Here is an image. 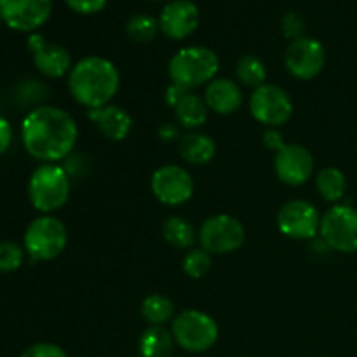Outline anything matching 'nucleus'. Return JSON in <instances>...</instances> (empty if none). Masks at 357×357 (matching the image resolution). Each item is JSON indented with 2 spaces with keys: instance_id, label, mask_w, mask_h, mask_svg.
Returning <instances> with one entry per match:
<instances>
[{
  "instance_id": "f257e3e1",
  "label": "nucleus",
  "mask_w": 357,
  "mask_h": 357,
  "mask_svg": "<svg viewBox=\"0 0 357 357\" xmlns=\"http://www.w3.org/2000/svg\"><path fill=\"white\" fill-rule=\"evenodd\" d=\"M79 128L68 112L58 107H37L21 122L23 146L44 164L65 160L75 149Z\"/></svg>"
},
{
  "instance_id": "f03ea898",
  "label": "nucleus",
  "mask_w": 357,
  "mask_h": 357,
  "mask_svg": "<svg viewBox=\"0 0 357 357\" xmlns=\"http://www.w3.org/2000/svg\"><path fill=\"white\" fill-rule=\"evenodd\" d=\"M121 86L119 70L110 59L87 56L75 63L68 73V89L77 103L87 110L110 105Z\"/></svg>"
},
{
  "instance_id": "7ed1b4c3",
  "label": "nucleus",
  "mask_w": 357,
  "mask_h": 357,
  "mask_svg": "<svg viewBox=\"0 0 357 357\" xmlns=\"http://www.w3.org/2000/svg\"><path fill=\"white\" fill-rule=\"evenodd\" d=\"M220 59L215 51L202 45L183 47L171 58L169 77L173 84L192 91L215 80Z\"/></svg>"
},
{
  "instance_id": "20e7f679",
  "label": "nucleus",
  "mask_w": 357,
  "mask_h": 357,
  "mask_svg": "<svg viewBox=\"0 0 357 357\" xmlns=\"http://www.w3.org/2000/svg\"><path fill=\"white\" fill-rule=\"evenodd\" d=\"M28 197L37 211L54 213L68 202L70 176L58 164H42L28 181Z\"/></svg>"
},
{
  "instance_id": "39448f33",
  "label": "nucleus",
  "mask_w": 357,
  "mask_h": 357,
  "mask_svg": "<svg viewBox=\"0 0 357 357\" xmlns=\"http://www.w3.org/2000/svg\"><path fill=\"white\" fill-rule=\"evenodd\" d=\"M24 251L35 261L58 258L68 244V232L61 220L51 215L35 218L24 232Z\"/></svg>"
},
{
  "instance_id": "423d86ee",
  "label": "nucleus",
  "mask_w": 357,
  "mask_h": 357,
  "mask_svg": "<svg viewBox=\"0 0 357 357\" xmlns=\"http://www.w3.org/2000/svg\"><path fill=\"white\" fill-rule=\"evenodd\" d=\"M171 333L181 349L197 354V352L209 351L216 344L220 328L209 314L187 309L173 319Z\"/></svg>"
},
{
  "instance_id": "0eeeda50",
  "label": "nucleus",
  "mask_w": 357,
  "mask_h": 357,
  "mask_svg": "<svg viewBox=\"0 0 357 357\" xmlns=\"http://www.w3.org/2000/svg\"><path fill=\"white\" fill-rule=\"evenodd\" d=\"M321 239L338 253H357V209L337 204L321 216Z\"/></svg>"
},
{
  "instance_id": "6e6552de",
  "label": "nucleus",
  "mask_w": 357,
  "mask_h": 357,
  "mask_svg": "<svg viewBox=\"0 0 357 357\" xmlns=\"http://www.w3.org/2000/svg\"><path fill=\"white\" fill-rule=\"evenodd\" d=\"M246 241L243 223L230 215H216L206 220L199 230V243L209 255H229Z\"/></svg>"
},
{
  "instance_id": "1a4fd4ad",
  "label": "nucleus",
  "mask_w": 357,
  "mask_h": 357,
  "mask_svg": "<svg viewBox=\"0 0 357 357\" xmlns=\"http://www.w3.org/2000/svg\"><path fill=\"white\" fill-rule=\"evenodd\" d=\"M250 110L255 121L267 128H279L293 115V101L282 87L264 84L253 91L250 98Z\"/></svg>"
},
{
  "instance_id": "9d476101",
  "label": "nucleus",
  "mask_w": 357,
  "mask_h": 357,
  "mask_svg": "<svg viewBox=\"0 0 357 357\" xmlns=\"http://www.w3.org/2000/svg\"><path fill=\"white\" fill-rule=\"evenodd\" d=\"M278 227L282 236L296 241H309L319 234L321 216L316 206L303 199L289 201L279 209Z\"/></svg>"
},
{
  "instance_id": "9b49d317",
  "label": "nucleus",
  "mask_w": 357,
  "mask_h": 357,
  "mask_svg": "<svg viewBox=\"0 0 357 357\" xmlns=\"http://www.w3.org/2000/svg\"><path fill=\"white\" fill-rule=\"evenodd\" d=\"M284 65L293 77L300 80H312L323 72L326 65V51L319 40L310 37L289 42L284 54Z\"/></svg>"
},
{
  "instance_id": "f8f14e48",
  "label": "nucleus",
  "mask_w": 357,
  "mask_h": 357,
  "mask_svg": "<svg viewBox=\"0 0 357 357\" xmlns=\"http://www.w3.org/2000/svg\"><path fill=\"white\" fill-rule=\"evenodd\" d=\"M152 192L166 206H181L194 195V180L185 167L176 164L160 166L152 174Z\"/></svg>"
},
{
  "instance_id": "ddd939ff",
  "label": "nucleus",
  "mask_w": 357,
  "mask_h": 357,
  "mask_svg": "<svg viewBox=\"0 0 357 357\" xmlns=\"http://www.w3.org/2000/svg\"><path fill=\"white\" fill-rule=\"evenodd\" d=\"M52 0H0L2 21L16 31H35L49 20Z\"/></svg>"
},
{
  "instance_id": "4468645a",
  "label": "nucleus",
  "mask_w": 357,
  "mask_h": 357,
  "mask_svg": "<svg viewBox=\"0 0 357 357\" xmlns=\"http://www.w3.org/2000/svg\"><path fill=\"white\" fill-rule=\"evenodd\" d=\"M274 169L279 180L289 187H300L310 180L314 173V157L298 143L282 145L275 152Z\"/></svg>"
},
{
  "instance_id": "2eb2a0df",
  "label": "nucleus",
  "mask_w": 357,
  "mask_h": 357,
  "mask_svg": "<svg viewBox=\"0 0 357 357\" xmlns=\"http://www.w3.org/2000/svg\"><path fill=\"white\" fill-rule=\"evenodd\" d=\"M28 49L33 54L35 68L49 79H59L72 72V58L63 45L47 42L40 33L28 37Z\"/></svg>"
},
{
  "instance_id": "dca6fc26",
  "label": "nucleus",
  "mask_w": 357,
  "mask_h": 357,
  "mask_svg": "<svg viewBox=\"0 0 357 357\" xmlns=\"http://www.w3.org/2000/svg\"><path fill=\"white\" fill-rule=\"evenodd\" d=\"M199 20L201 14L192 0H173L160 10L159 26L166 37L183 40L197 30Z\"/></svg>"
},
{
  "instance_id": "f3484780",
  "label": "nucleus",
  "mask_w": 357,
  "mask_h": 357,
  "mask_svg": "<svg viewBox=\"0 0 357 357\" xmlns=\"http://www.w3.org/2000/svg\"><path fill=\"white\" fill-rule=\"evenodd\" d=\"M87 117L110 142H122L128 138L132 129L131 115L117 105L110 103L100 108H91L87 110Z\"/></svg>"
},
{
  "instance_id": "a211bd4d",
  "label": "nucleus",
  "mask_w": 357,
  "mask_h": 357,
  "mask_svg": "<svg viewBox=\"0 0 357 357\" xmlns=\"http://www.w3.org/2000/svg\"><path fill=\"white\" fill-rule=\"evenodd\" d=\"M204 101L215 114L230 115L243 105V91L234 80L215 79L206 87Z\"/></svg>"
},
{
  "instance_id": "6ab92c4d",
  "label": "nucleus",
  "mask_w": 357,
  "mask_h": 357,
  "mask_svg": "<svg viewBox=\"0 0 357 357\" xmlns=\"http://www.w3.org/2000/svg\"><path fill=\"white\" fill-rule=\"evenodd\" d=\"M180 153L192 166H204L216 155V143L202 132H188L180 139Z\"/></svg>"
},
{
  "instance_id": "aec40b11",
  "label": "nucleus",
  "mask_w": 357,
  "mask_h": 357,
  "mask_svg": "<svg viewBox=\"0 0 357 357\" xmlns=\"http://www.w3.org/2000/svg\"><path fill=\"white\" fill-rule=\"evenodd\" d=\"M174 337L164 326H150L143 331L138 342L142 357H171L174 351Z\"/></svg>"
},
{
  "instance_id": "412c9836",
  "label": "nucleus",
  "mask_w": 357,
  "mask_h": 357,
  "mask_svg": "<svg viewBox=\"0 0 357 357\" xmlns=\"http://www.w3.org/2000/svg\"><path fill=\"white\" fill-rule=\"evenodd\" d=\"M208 105H206L204 98L195 96V94L188 93L183 100L178 103L174 108L176 114V121L181 128L185 129H197L206 124L208 121Z\"/></svg>"
},
{
  "instance_id": "4be33fe9",
  "label": "nucleus",
  "mask_w": 357,
  "mask_h": 357,
  "mask_svg": "<svg viewBox=\"0 0 357 357\" xmlns=\"http://www.w3.org/2000/svg\"><path fill=\"white\" fill-rule=\"evenodd\" d=\"M164 241L174 250H190L195 244V229L183 216H169L162 225Z\"/></svg>"
},
{
  "instance_id": "5701e85b",
  "label": "nucleus",
  "mask_w": 357,
  "mask_h": 357,
  "mask_svg": "<svg viewBox=\"0 0 357 357\" xmlns=\"http://www.w3.org/2000/svg\"><path fill=\"white\" fill-rule=\"evenodd\" d=\"M316 187L321 197L328 202H338L347 190V178L338 167L328 166L316 176Z\"/></svg>"
},
{
  "instance_id": "b1692460",
  "label": "nucleus",
  "mask_w": 357,
  "mask_h": 357,
  "mask_svg": "<svg viewBox=\"0 0 357 357\" xmlns=\"http://www.w3.org/2000/svg\"><path fill=\"white\" fill-rule=\"evenodd\" d=\"M142 316L150 326H162L174 319L173 300L164 295H149L142 303Z\"/></svg>"
},
{
  "instance_id": "393cba45",
  "label": "nucleus",
  "mask_w": 357,
  "mask_h": 357,
  "mask_svg": "<svg viewBox=\"0 0 357 357\" xmlns=\"http://www.w3.org/2000/svg\"><path fill=\"white\" fill-rule=\"evenodd\" d=\"M236 75L241 84L258 89L267 80V68H265V63L258 56L246 54L237 61Z\"/></svg>"
},
{
  "instance_id": "a878e982",
  "label": "nucleus",
  "mask_w": 357,
  "mask_h": 357,
  "mask_svg": "<svg viewBox=\"0 0 357 357\" xmlns=\"http://www.w3.org/2000/svg\"><path fill=\"white\" fill-rule=\"evenodd\" d=\"M160 30L159 20H155L150 14H135L129 17L126 24V33L135 42H150L157 37V31Z\"/></svg>"
},
{
  "instance_id": "bb28decb",
  "label": "nucleus",
  "mask_w": 357,
  "mask_h": 357,
  "mask_svg": "<svg viewBox=\"0 0 357 357\" xmlns=\"http://www.w3.org/2000/svg\"><path fill=\"white\" fill-rule=\"evenodd\" d=\"M211 268V255L202 248H194L188 250V253L183 258V271L188 278L201 279Z\"/></svg>"
},
{
  "instance_id": "cd10ccee",
  "label": "nucleus",
  "mask_w": 357,
  "mask_h": 357,
  "mask_svg": "<svg viewBox=\"0 0 357 357\" xmlns=\"http://www.w3.org/2000/svg\"><path fill=\"white\" fill-rule=\"evenodd\" d=\"M24 248L20 246L13 241H3L0 243V272H14L23 265L24 260Z\"/></svg>"
},
{
  "instance_id": "c85d7f7f",
  "label": "nucleus",
  "mask_w": 357,
  "mask_h": 357,
  "mask_svg": "<svg viewBox=\"0 0 357 357\" xmlns=\"http://www.w3.org/2000/svg\"><path fill=\"white\" fill-rule=\"evenodd\" d=\"M281 28H282V33H284L288 38H291V40L305 37V35H303L307 28L305 20H303L298 13L284 14L281 21Z\"/></svg>"
},
{
  "instance_id": "c756f323",
  "label": "nucleus",
  "mask_w": 357,
  "mask_h": 357,
  "mask_svg": "<svg viewBox=\"0 0 357 357\" xmlns=\"http://www.w3.org/2000/svg\"><path fill=\"white\" fill-rule=\"evenodd\" d=\"M21 357H68L59 345L49 344V342H38V344L30 345Z\"/></svg>"
},
{
  "instance_id": "7c9ffc66",
  "label": "nucleus",
  "mask_w": 357,
  "mask_h": 357,
  "mask_svg": "<svg viewBox=\"0 0 357 357\" xmlns=\"http://www.w3.org/2000/svg\"><path fill=\"white\" fill-rule=\"evenodd\" d=\"M66 6L79 14H96L105 9L107 0H65Z\"/></svg>"
},
{
  "instance_id": "2f4dec72",
  "label": "nucleus",
  "mask_w": 357,
  "mask_h": 357,
  "mask_svg": "<svg viewBox=\"0 0 357 357\" xmlns=\"http://www.w3.org/2000/svg\"><path fill=\"white\" fill-rule=\"evenodd\" d=\"M188 93H190V91L185 89V87H181V86H178V84H169L166 89V93H164V100H166V103L169 105L171 108H176L178 103H180V101L183 100Z\"/></svg>"
},
{
  "instance_id": "473e14b6",
  "label": "nucleus",
  "mask_w": 357,
  "mask_h": 357,
  "mask_svg": "<svg viewBox=\"0 0 357 357\" xmlns=\"http://www.w3.org/2000/svg\"><path fill=\"white\" fill-rule=\"evenodd\" d=\"M261 142L272 152H278L282 145H284V139H282V135L278 131V128H268L267 131L261 136Z\"/></svg>"
},
{
  "instance_id": "72a5a7b5",
  "label": "nucleus",
  "mask_w": 357,
  "mask_h": 357,
  "mask_svg": "<svg viewBox=\"0 0 357 357\" xmlns=\"http://www.w3.org/2000/svg\"><path fill=\"white\" fill-rule=\"evenodd\" d=\"M10 143H13V128H10L9 121L0 115V155L9 150Z\"/></svg>"
},
{
  "instance_id": "f704fd0d",
  "label": "nucleus",
  "mask_w": 357,
  "mask_h": 357,
  "mask_svg": "<svg viewBox=\"0 0 357 357\" xmlns=\"http://www.w3.org/2000/svg\"><path fill=\"white\" fill-rule=\"evenodd\" d=\"M159 138L166 143L174 142V139L180 138V128L176 124H173V122H166V124L160 126Z\"/></svg>"
},
{
  "instance_id": "c9c22d12",
  "label": "nucleus",
  "mask_w": 357,
  "mask_h": 357,
  "mask_svg": "<svg viewBox=\"0 0 357 357\" xmlns=\"http://www.w3.org/2000/svg\"><path fill=\"white\" fill-rule=\"evenodd\" d=\"M0 23H2V16H0Z\"/></svg>"
}]
</instances>
